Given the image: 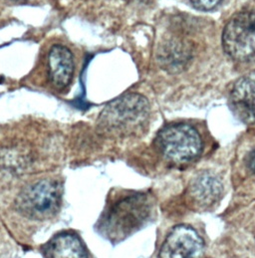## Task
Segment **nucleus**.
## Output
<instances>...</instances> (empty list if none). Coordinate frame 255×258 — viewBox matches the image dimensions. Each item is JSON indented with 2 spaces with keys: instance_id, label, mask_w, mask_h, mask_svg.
<instances>
[{
  "instance_id": "nucleus-6",
  "label": "nucleus",
  "mask_w": 255,
  "mask_h": 258,
  "mask_svg": "<svg viewBox=\"0 0 255 258\" xmlns=\"http://www.w3.org/2000/svg\"><path fill=\"white\" fill-rule=\"evenodd\" d=\"M205 241L190 226L177 225L171 229L159 253L160 258H202Z\"/></svg>"
},
{
  "instance_id": "nucleus-10",
  "label": "nucleus",
  "mask_w": 255,
  "mask_h": 258,
  "mask_svg": "<svg viewBox=\"0 0 255 258\" xmlns=\"http://www.w3.org/2000/svg\"><path fill=\"white\" fill-rule=\"evenodd\" d=\"M48 258H88L81 239L71 233L55 236L47 245Z\"/></svg>"
},
{
  "instance_id": "nucleus-3",
  "label": "nucleus",
  "mask_w": 255,
  "mask_h": 258,
  "mask_svg": "<svg viewBox=\"0 0 255 258\" xmlns=\"http://www.w3.org/2000/svg\"><path fill=\"white\" fill-rule=\"evenodd\" d=\"M61 205V187L52 179H42L18 196L16 207L22 215L30 219L42 220L56 215Z\"/></svg>"
},
{
  "instance_id": "nucleus-4",
  "label": "nucleus",
  "mask_w": 255,
  "mask_h": 258,
  "mask_svg": "<svg viewBox=\"0 0 255 258\" xmlns=\"http://www.w3.org/2000/svg\"><path fill=\"white\" fill-rule=\"evenodd\" d=\"M157 144L166 159L173 163H186L198 158L203 149L198 131L186 124H175L162 130Z\"/></svg>"
},
{
  "instance_id": "nucleus-2",
  "label": "nucleus",
  "mask_w": 255,
  "mask_h": 258,
  "mask_svg": "<svg viewBox=\"0 0 255 258\" xmlns=\"http://www.w3.org/2000/svg\"><path fill=\"white\" fill-rule=\"evenodd\" d=\"M149 102L139 94H128L110 103L100 117V124L109 132L131 134L149 117Z\"/></svg>"
},
{
  "instance_id": "nucleus-8",
  "label": "nucleus",
  "mask_w": 255,
  "mask_h": 258,
  "mask_svg": "<svg viewBox=\"0 0 255 258\" xmlns=\"http://www.w3.org/2000/svg\"><path fill=\"white\" fill-rule=\"evenodd\" d=\"M74 58L63 45H55L48 55L49 77L53 86L63 89L70 85L74 74Z\"/></svg>"
},
{
  "instance_id": "nucleus-5",
  "label": "nucleus",
  "mask_w": 255,
  "mask_h": 258,
  "mask_svg": "<svg viewBox=\"0 0 255 258\" xmlns=\"http://www.w3.org/2000/svg\"><path fill=\"white\" fill-rule=\"evenodd\" d=\"M224 51L235 60H245L255 54V12L235 14L225 25L222 35Z\"/></svg>"
},
{
  "instance_id": "nucleus-9",
  "label": "nucleus",
  "mask_w": 255,
  "mask_h": 258,
  "mask_svg": "<svg viewBox=\"0 0 255 258\" xmlns=\"http://www.w3.org/2000/svg\"><path fill=\"white\" fill-rule=\"evenodd\" d=\"M187 194L197 207L210 208L219 201L222 194V183L213 173L203 172L192 180Z\"/></svg>"
},
{
  "instance_id": "nucleus-12",
  "label": "nucleus",
  "mask_w": 255,
  "mask_h": 258,
  "mask_svg": "<svg viewBox=\"0 0 255 258\" xmlns=\"http://www.w3.org/2000/svg\"><path fill=\"white\" fill-rule=\"evenodd\" d=\"M247 165H248L250 171L255 174V150L249 155L248 161H247Z\"/></svg>"
},
{
  "instance_id": "nucleus-7",
  "label": "nucleus",
  "mask_w": 255,
  "mask_h": 258,
  "mask_svg": "<svg viewBox=\"0 0 255 258\" xmlns=\"http://www.w3.org/2000/svg\"><path fill=\"white\" fill-rule=\"evenodd\" d=\"M229 102L238 119L247 124H254L255 71L236 81L231 90Z\"/></svg>"
},
{
  "instance_id": "nucleus-1",
  "label": "nucleus",
  "mask_w": 255,
  "mask_h": 258,
  "mask_svg": "<svg viewBox=\"0 0 255 258\" xmlns=\"http://www.w3.org/2000/svg\"><path fill=\"white\" fill-rule=\"evenodd\" d=\"M153 209L154 203L148 195H129L110 207L101 227L109 238L121 240L146 224L153 215Z\"/></svg>"
},
{
  "instance_id": "nucleus-11",
  "label": "nucleus",
  "mask_w": 255,
  "mask_h": 258,
  "mask_svg": "<svg viewBox=\"0 0 255 258\" xmlns=\"http://www.w3.org/2000/svg\"><path fill=\"white\" fill-rule=\"evenodd\" d=\"M192 3L199 9L210 10L215 7L221 0H190Z\"/></svg>"
}]
</instances>
